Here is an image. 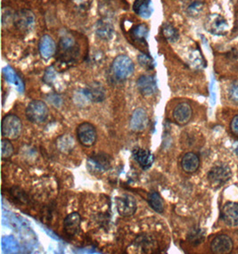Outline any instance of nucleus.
Masks as SVG:
<instances>
[{
    "label": "nucleus",
    "instance_id": "obj_1",
    "mask_svg": "<svg viewBox=\"0 0 238 254\" xmlns=\"http://www.w3.org/2000/svg\"><path fill=\"white\" fill-rule=\"evenodd\" d=\"M79 56V46L75 38L71 34L62 36L59 41L58 57L63 63H71Z\"/></svg>",
    "mask_w": 238,
    "mask_h": 254
},
{
    "label": "nucleus",
    "instance_id": "obj_2",
    "mask_svg": "<svg viewBox=\"0 0 238 254\" xmlns=\"http://www.w3.org/2000/svg\"><path fill=\"white\" fill-rule=\"evenodd\" d=\"M22 129V122L15 114L5 115L1 123V133L4 138L17 139Z\"/></svg>",
    "mask_w": 238,
    "mask_h": 254
},
{
    "label": "nucleus",
    "instance_id": "obj_3",
    "mask_svg": "<svg viewBox=\"0 0 238 254\" xmlns=\"http://www.w3.org/2000/svg\"><path fill=\"white\" fill-rule=\"evenodd\" d=\"M135 65L132 60L127 56L116 57L112 64V72L115 78L119 80H125L132 75Z\"/></svg>",
    "mask_w": 238,
    "mask_h": 254
},
{
    "label": "nucleus",
    "instance_id": "obj_4",
    "mask_svg": "<svg viewBox=\"0 0 238 254\" xmlns=\"http://www.w3.org/2000/svg\"><path fill=\"white\" fill-rule=\"evenodd\" d=\"M205 30L212 35L224 36L230 31V24L220 13H211L204 22Z\"/></svg>",
    "mask_w": 238,
    "mask_h": 254
},
{
    "label": "nucleus",
    "instance_id": "obj_5",
    "mask_svg": "<svg viewBox=\"0 0 238 254\" xmlns=\"http://www.w3.org/2000/svg\"><path fill=\"white\" fill-rule=\"evenodd\" d=\"M25 114L31 123L40 124L49 117V107L43 101L34 100L28 105Z\"/></svg>",
    "mask_w": 238,
    "mask_h": 254
},
{
    "label": "nucleus",
    "instance_id": "obj_6",
    "mask_svg": "<svg viewBox=\"0 0 238 254\" xmlns=\"http://www.w3.org/2000/svg\"><path fill=\"white\" fill-rule=\"evenodd\" d=\"M112 165V158L105 153L93 154L88 158L87 167L93 174H102L108 171Z\"/></svg>",
    "mask_w": 238,
    "mask_h": 254
},
{
    "label": "nucleus",
    "instance_id": "obj_7",
    "mask_svg": "<svg viewBox=\"0 0 238 254\" xmlns=\"http://www.w3.org/2000/svg\"><path fill=\"white\" fill-rule=\"evenodd\" d=\"M232 172L230 167L225 164L213 167L208 174V180L213 187H221L230 180Z\"/></svg>",
    "mask_w": 238,
    "mask_h": 254
},
{
    "label": "nucleus",
    "instance_id": "obj_8",
    "mask_svg": "<svg viewBox=\"0 0 238 254\" xmlns=\"http://www.w3.org/2000/svg\"><path fill=\"white\" fill-rule=\"evenodd\" d=\"M77 136L81 145L85 147H90L97 141V129L91 123H81L77 128Z\"/></svg>",
    "mask_w": 238,
    "mask_h": 254
},
{
    "label": "nucleus",
    "instance_id": "obj_9",
    "mask_svg": "<svg viewBox=\"0 0 238 254\" xmlns=\"http://www.w3.org/2000/svg\"><path fill=\"white\" fill-rule=\"evenodd\" d=\"M116 206L119 214L122 217H129L137 211L136 199L130 194H123L117 198Z\"/></svg>",
    "mask_w": 238,
    "mask_h": 254
},
{
    "label": "nucleus",
    "instance_id": "obj_10",
    "mask_svg": "<svg viewBox=\"0 0 238 254\" xmlns=\"http://www.w3.org/2000/svg\"><path fill=\"white\" fill-rule=\"evenodd\" d=\"M137 88L145 97H151L157 91V84L155 78L151 75H142L137 79Z\"/></svg>",
    "mask_w": 238,
    "mask_h": 254
},
{
    "label": "nucleus",
    "instance_id": "obj_11",
    "mask_svg": "<svg viewBox=\"0 0 238 254\" xmlns=\"http://www.w3.org/2000/svg\"><path fill=\"white\" fill-rule=\"evenodd\" d=\"M193 115V110L189 104L182 102L177 105L173 110L174 121L179 125H185L188 123Z\"/></svg>",
    "mask_w": 238,
    "mask_h": 254
},
{
    "label": "nucleus",
    "instance_id": "obj_12",
    "mask_svg": "<svg viewBox=\"0 0 238 254\" xmlns=\"http://www.w3.org/2000/svg\"><path fill=\"white\" fill-rule=\"evenodd\" d=\"M233 249V242L227 235L215 237L211 244V250L217 254H229Z\"/></svg>",
    "mask_w": 238,
    "mask_h": 254
},
{
    "label": "nucleus",
    "instance_id": "obj_13",
    "mask_svg": "<svg viewBox=\"0 0 238 254\" xmlns=\"http://www.w3.org/2000/svg\"><path fill=\"white\" fill-rule=\"evenodd\" d=\"M205 0H183L182 9L189 17H198L205 8Z\"/></svg>",
    "mask_w": 238,
    "mask_h": 254
},
{
    "label": "nucleus",
    "instance_id": "obj_14",
    "mask_svg": "<svg viewBox=\"0 0 238 254\" xmlns=\"http://www.w3.org/2000/svg\"><path fill=\"white\" fill-rule=\"evenodd\" d=\"M82 95L88 99V101L99 103L105 100L106 90L101 84L94 82L84 89Z\"/></svg>",
    "mask_w": 238,
    "mask_h": 254
},
{
    "label": "nucleus",
    "instance_id": "obj_15",
    "mask_svg": "<svg viewBox=\"0 0 238 254\" xmlns=\"http://www.w3.org/2000/svg\"><path fill=\"white\" fill-rule=\"evenodd\" d=\"M148 124V116L143 108H137L133 112L130 119V128L133 131L141 132L145 130Z\"/></svg>",
    "mask_w": 238,
    "mask_h": 254
},
{
    "label": "nucleus",
    "instance_id": "obj_16",
    "mask_svg": "<svg viewBox=\"0 0 238 254\" xmlns=\"http://www.w3.org/2000/svg\"><path fill=\"white\" fill-rule=\"evenodd\" d=\"M222 219L228 226L237 227L238 225V204L227 202L222 209Z\"/></svg>",
    "mask_w": 238,
    "mask_h": 254
},
{
    "label": "nucleus",
    "instance_id": "obj_17",
    "mask_svg": "<svg viewBox=\"0 0 238 254\" xmlns=\"http://www.w3.org/2000/svg\"><path fill=\"white\" fill-rule=\"evenodd\" d=\"M133 157L143 170H148L153 165L155 161L154 154L151 153L150 151L142 148L134 150Z\"/></svg>",
    "mask_w": 238,
    "mask_h": 254
},
{
    "label": "nucleus",
    "instance_id": "obj_18",
    "mask_svg": "<svg viewBox=\"0 0 238 254\" xmlns=\"http://www.w3.org/2000/svg\"><path fill=\"white\" fill-rule=\"evenodd\" d=\"M80 222L81 217L78 212H72L71 214L68 215L63 222V228L67 235L70 237L75 236L76 234L79 232Z\"/></svg>",
    "mask_w": 238,
    "mask_h": 254
},
{
    "label": "nucleus",
    "instance_id": "obj_19",
    "mask_svg": "<svg viewBox=\"0 0 238 254\" xmlns=\"http://www.w3.org/2000/svg\"><path fill=\"white\" fill-rule=\"evenodd\" d=\"M149 33V28L146 23H139L133 27L129 31V36L132 39L133 42L137 44L146 45V38Z\"/></svg>",
    "mask_w": 238,
    "mask_h": 254
},
{
    "label": "nucleus",
    "instance_id": "obj_20",
    "mask_svg": "<svg viewBox=\"0 0 238 254\" xmlns=\"http://www.w3.org/2000/svg\"><path fill=\"white\" fill-rule=\"evenodd\" d=\"M181 166L183 171H185L186 173H194L198 170L200 166V159L198 155L192 152L185 153L181 160Z\"/></svg>",
    "mask_w": 238,
    "mask_h": 254
},
{
    "label": "nucleus",
    "instance_id": "obj_21",
    "mask_svg": "<svg viewBox=\"0 0 238 254\" xmlns=\"http://www.w3.org/2000/svg\"><path fill=\"white\" fill-rule=\"evenodd\" d=\"M132 7L134 13L144 19L150 18L154 11L151 0H135Z\"/></svg>",
    "mask_w": 238,
    "mask_h": 254
},
{
    "label": "nucleus",
    "instance_id": "obj_22",
    "mask_svg": "<svg viewBox=\"0 0 238 254\" xmlns=\"http://www.w3.org/2000/svg\"><path fill=\"white\" fill-rule=\"evenodd\" d=\"M57 51V46L53 39L49 35L41 38L40 42V52L45 59H49L53 57Z\"/></svg>",
    "mask_w": 238,
    "mask_h": 254
},
{
    "label": "nucleus",
    "instance_id": "obj_23",
    "mask_svg": "<svg viewBox=\"0 0 238 254\" xmlns=\"http://www.w3.org/2000/svg\"><path fill=\"white\" fill-rule=\"evenodd\" d=\"M34 22L33 14L27 10L20 11L15 14L14 24L20 30H28Z\"/></svg>",
    "mask_w": 238,
    "mask_h": 254
},
{
    "label": "nucleus",
    "instance_id": "obj_24",
    "mask_svg": "<svg viewBox=\"0 0 238 254\" xmlns=\"http://www.w3.org/2000/svg\"><path fill=\"white\" fill-rule=\"evenodd\" d=\"M3 73H4L6 80H8L10 83L13 84L18 88L19 91H21V92L23 91V83L12 68L5 67L3 70Z\"/></svg>",
    "mask_w": 238,
    "mask_h": 254
},
{
    "label": "nucleus",
    "instance_id": "obj_25",
    "mask_svg": "<svg viewBox=\"0 0 238 254\" xmlns=\"http://www.w3.org/2000/svg\"><path fill=\"white\" fill-rule=\"evenodd\" d=\"M148 202L153 210H155L158 213H163L164 210V202L160 193L157 192H152L149 193Z\"/></svg>",
    "mask_w": 238,
    "mask_h": 254
},
{
    "label": "nucleus",
    "instance_id": "obj_26",
    "mask_svg": "<svg viewBox=\"0 0 238 254\" xmlns=\"http://www.w3.org/2000/svg\"><path fill=\"white\" fill-rule=\"evenodd\" d=\"M163 34L164 38L169 41L174 43L179 38V33L175 27L171 23H164L163 26Z\"/></svg>",
    "mask_w": 238,
    "mask_h": 254
},
{
    "label": "nucleus",
    "instance_id": "obj_27",
    "mask_svg": "<svg viewBox=\"0 0 238 254\" xmlns=\"http://www.w3.org/2000/svg\"><path fill=\"white\" fill-rule=\"evenodd\" d=\"M97 32L99 38H101L103 40H109L113 36L114 28L109 23L99 22V25L97 27Z\"/></svg>",
    "mask_w": 238,
    "mask_h": 254
},
{
    "label": "nucleus",
    "instance_id": "obj_28",
    "mask_svg": "<svg viewBox=\"0 0 238 254\" xmlns=\"http://www.w3.org/2000/svg\"><path fill=\"white\" fill-rule=\"evenodd\" d=\"M2 248L7 253H16L19 250V245L13 237H3Z\"/></svg>",
    "mask_w": 238,
    "mask_h": 254
},
{
    "label": "nucleus",
    "instance_id": "obj_29",
    "mask_svg": "<svg viewBox=\"0 0 238 254\" xmlns=\"http://www.w3.org/2000/svg\"><path fill=\"white\" fill-rule=\"evenodd\" d=\"M137 62L140 66L145 68L146 70H153L155 68V64L154 59L146 53H142L137 57Z\"/></svg>",
    "mask_w": 238,
    "mask_h": 254
},
{
    "label": "nucleus",
    "instance_id": "obj_30",
    "mask_svg": "<svg viewBox=\"0 0 238 254\" xmlns=\"http://www.w3.org/2000/svg\"><path fill=\"white\" fill-rule=\"evenodd\" d=\"M58 145L61 151L67 152L72 148V146L74 145V141L71 136L63 135L58 139Z\"/></svg>",
    "mask_w": 238,
    "mask_h": 254
},
{
    "label": "nucleus",
    "instance_id": "obj_31",
    "mask_svg": "<svg viewBox=\"0 0 238 254\" xmlns=\"http://www.w3.org/2000/svg\"><path fill=\"white\" fill-rule=\"evenodd\" d=\"M13 146L7 138L1 140V156L2 159H8L13 155Z\"/></svg>",
    "mask_w": 238,
    "mask_h": 254
},
{
    "label": "nucleus",
    "instance_id": "obj_32",
    "mask_svg": "<svg viewBox=\"0 0 238 254\" xmlns=\"http://www.w3.org/2000/svg\"><path fill=\"white\" fill-rule=\"evenodd\" d=\"M137 245L138 246H140V248L143 250L149 251V249L153 248V243L151 242L150 239L148 237H140L137 238Z\"/></svg>",
    "mask_w": 238,
    "mask_h": 254
},
{
    "label": "nucleus",
    "instance_id": "obj_33",
    "mask_svg": "<svg viewBox=\"0 0 238 254\" xmlns=\"http://www.w3.org/2000/svg\"><path fill=\"white\" fill-rule=\"evenodd\" d=\"M230 98L232 101L238 104V81H236L230 86Z\"/></svg>",
    "mask_w": 238,
    "mask_h": 254
},
{
    "label": "nucleus",
    "instance_id": "obj_34",
    "mask_svg": "<svg viewBox=\"0 0 238 254\" xmlns=\"http://www.w3.org/2000/svg\"><path fill=\"white\" fill-rule=\"evenodd\" d=\"M189 239L193 245L196 246V245H198L201 242L203 241V236L201 233H194L193 235H190Z\"/></svg>",
    "mask_w": 238,
    "mask_h": 254
},
{
    "label": "nucleus",
    "instance_id": "obj_35",
    "mask_svg": "<svg viewBox=\"0 0 238 254\" xmlns=\"http://www.w3.org/2000/svg\"><path fill=\"white\" fill-rule=\"evenodd\" d=\"M55 77H56V72L53 68H49V70H47L45 73L44 80L48 83H51L55 79Z\"/></svg>",
    "mask_w": 238,
    "mask_h": 254
},
{
    "label": "nucleus",
    "instance_id": "obj_36",
    "mask_svg": "<svg viewBox=\"0 0 238 254\" xmlns=\"http://www.w3.org/2000/svg\"><path fill=\"white\" fill-rule=\"evenodd\" d=\"M231 130L234 135L238 136V114L235 116L231 122Z\"/></svg>",
    "mask_w": 238,
    "mask_h": 254
},
{
    "label": "nucleus",
    "instance_id": "obj_37",
    "mask_svg": "<svg viewBox=\"0 0 238 254\" xmlns=\"http://www.w3.org/2000/svg\"><path fill=\"white\" fill-rule=\"evenodd\" d=\"M235 152H236V154L238 156V143L236 145V147H235Z\"/></svg>",
    "mask_w": 238,
    "mask_h": 254
}]
</instances>
